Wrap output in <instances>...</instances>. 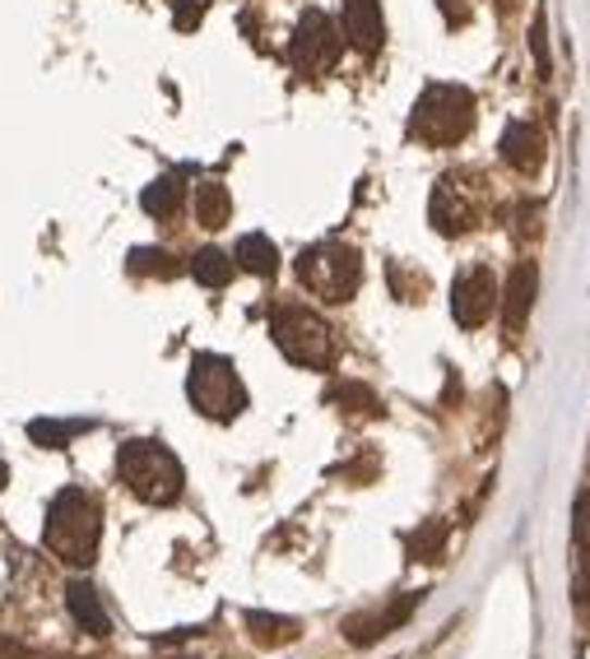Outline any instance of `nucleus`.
Listing matches in <instances>:
<instances>
[{"label":"nucleus","instance_id":"nucleus-5","mask_svg":"<svg viewBox=\"0 0 590 659\" xmlns=\"http://www.w3.org/2000/svg\"><path fill=\"white\" fill-rule=\"evenodd\" d=\"M298 284L321 302H349L362 284V256L349 241H317L298 256Z\"/></svg>","mask_w":590,"mask_h":659},{"label":"nucleus","instance_id":"nucleus-22","mask_svg":"<svg viewBox=\"0 0 590 659\" xmlns=\"http://www.w3.org/2000/svg\"><path fill=\"white\" fill-rule=\"evenodd\" d=\"M442 552H446V520H423V525L409 534V558L414 562H442Z\"/></svg>","mask_w":590,"mask_h":659},{"label":"nucleus","instance_id":"nucleus-3","mask_svg":"<svg viewBox=\"0 0 590 659\" xmlns=\"http://www.w3.org/2000/svg\"><path fill=\"white\" fill-rule=\"evenodd\" d=\"M475 130V94L460 84H428L409 112V140L428 149H451Z\"/></svg>","mask_w":590,"mask_h":659},{"label":"nucleus","instance_id":"nucleus-28","mask_svg":"<svg viewBox=\"0 0 590 659\" xmlns=\"http://www.w3.org/2000/svg\"><path fill=\"white\" fill-rule=\"evenodd\" d=\"M571 589H577V604H586V609H590V552H581L577 581H571Z\"/></svg>","mask_w":590,"mask_h":659},{"label":"nucleus","instance_id":"nucleus-23","mask_svg":"<svg viewBox=\"0 0 590 659\" xmlns=\"http://www.w3.org/2000/svg\"><path fill=\"white\" fill-rule=\"evenodd\" d=\"M94 423H61V419H38V423H28V442H38L47 450H57V446H71V437H79V432H89Z\"/></svg>","mask_w":590,"mask_h":659},{"label":"nucleus","instance_id":"nucleus-24","mask_svg":"<svg viewBox=\"0 0 590 659\" xmlns=\"http://www.w3.org/2000/svg\"><path fill=\"white\" fill-rule=\"evenodd\" d=\"M391 288H395V298H405V302H423V293H428V279L419 270H405L401 260H391Z\"/></svg>","mask_w":590,"mask_h":659},{"label":"nucleus","instance_id":"nucleus-7","mask_svg":"<svg viewBox=\"0 0 590 659\" xmlns=\"http://www.w3.org/2000/svg\"><path fill=\"white\" fill-rule=\"evenodd\" d=\"M489 210V186L479 182V172H442L428 200V219L442 237H465L483 223Z\"/></svg>","mask_w":590,"mask_h":659},{"label":"nucleus","instance_id":"nucleus-20","mask_svg":"<svg viewBox=\"0 0 590 659\" xmlns=\"http://www.w3.org/2000/svg\"><path fill=\"white\" fill-rule=\"evenodd\" d=\"M325 400H331L340 413H349V419H377L381 413V400L362 386V381H335V386L325 390Z\"/></svg>","mask_w":590,"mask_h":659},{"label":"nucleus","instance_id":"nucleus-8","mask_svg":"<svg viewBox=\"0 0 590 659\" xmlns=\"http://www.w3.org/2000/svg\"><path fill=\"white\" fill-rule=\"evenodd\" d=\"M340 47H344V33L331 14L303 10V20L288 38V61H293V71H303V75H325L340 61Z\"/></svg>","mask_w":590,"mask_h":659},{"label":"nucleus","instance_id":"nucleus-10","mask_svg":"<svg viewBox=\"0 0 590 659\" xmlns=\"http://www.w3.org/2000/svg\"><path fill=\"white\" fill-rule=\"evenodd\" d=\"M340 33L344 42L362 57H377L381 42H386V20H381V0H344L340 10Z\"/></svg>","mask_w":590,"mask_h":659},{"label":"nucleus","instance_id":"nucleus-12","mask_svg":"<svg viewBox=\"0 0 590 659\" xmlns=\"http://www.w3.org/2000/svg\"><path fill=\"white\" fill-rule=\"evenodd\" d=\"M502 163L516 167V172H534L544 163V130L540 126H530V121H512L507 130H502Z\"/></svg>","mask_w":590,"mask_h":659},{"label":"nucleus","instance_id":"nucleus-9","mask_svg":"<svg viewBox=\"0 0 590 659\" xmlns=\"http://www.w3.org/2000/svg\"><path fill=\"white\" fill-rule=\"evenodd\" d=\"M497 307V284H493V270L483 265H470L456 274V284H451V316H456L460 330H479L483 321L493 316Z\"/></svg>","mask_w":590,"mask_h":659},{"label":"nucleus","instance_id":"nucleus-11","mask_svg":"<svg viewBox=\"0 0 590 659\" xmlns=\"http://www.w3.org/2000/svg\"><path fill=\"white\" fill-rule=\"evenodd\" d=\"M414 609H419V595L391 599L386 609H377V613H354V618H344V641H354V646H372V641L391 636L395 627H405Z\"/></svg>","mask_w":590,"mask_h":659},{"label":"nucleus","instance_id":"nucleus-6","mask_svg":"<svg viewBox=\"0 0 590 659\" xmlns=\"http://www.w3.org/2000/svg\"><path fill=\"white\" fill-rule=\"evenodd\" d=\"M186 400L196 413L214 423H233L242 409H247V386L229 358L219 353H196L190 358V372H186Z\"/></svg>","mask_w":590,"mask_h":659},{"label":"nucleus","instance_id":"nucleus-19","mask_svg":"<svg viewBox=\"0 0 590 659\" xmlns=\"http://www.w3.org/2000/svg\"><path fill=\"white\" fill-rule=\"evenodd\" d=\"M233 256L219 251V247H200L196 256H190V279H196L200 288H229L233 284Z\"/></svg>","mask_w":590,"mask_h":659},{"label":"nucleus","instance_id":"nucleus-2","mask_svg":"<svg viewBox=\"0 0 590 659\" xmlns=\"http://www.w3.org/2000/svg\"><path fill=\"white\" fill-rule=\"evenodd\" d=\"M116 474H121V483H126L135 497L149 501V507H172V501L182 497V488H186L182 460L172 456L163 442H149V437L121 442V450H116Z\"/></svg>","mask_w":590,"mask_h":659},{"label":"nucleus","instance_id":"nucleus-29","mask_svg":"<svg viewBox=\"0 0 590 659\" xmlns=\"http://www.w3.org/2000/svg\"><path fill=\"white\" fill-rule=\"evenodd\" d=\"M442 14H446V24H470V5L465 0H438Z\"/></svg>","mask_w":590,"mask_h":659},{"label":"nucleus","instance_id":"nucleus-1","mask_svg":"<svg viewBox=\"0 0 590 659\" xmlns=\"http://www.w3.org/2000/svg\"><path fill=\"white\" fill-rule=\"evenodd\" d=\"M98 539H102V501L71 483L51 497L47 507V525H42V544L51 558L71 562V567H89L98 558Z\"/></svg>","mask_w":590,"mask_h":659},{"label":"nucleus","instance_id":"nucleus-31","mask_svg":"<svg viewBox=\"0 0 590 659\" xmlns=\"http://www.w3.org/2000/svg\"><path fill=\"white\" fill-rule=\"evenodd\" d=\"M5 483H10V464H0V493H5Z\"/></svg>","mask_w":590,"mask_h":659},{"label":"nucleus","instance_id":"nucleus-13","mask_svg":"<svg viewBox=\"0 0 590 659\" xmlns=\"http://www.w3.org/2000/svg\"><path fill=\"white\" fill-rule=\"evenodd\" d=\"M534 284H540V274H534L530 260H520V265L512 270L507 288H502V321H507V330L516 335L520 325H526L530 307H534Z\"/></svg>","mask_w":590,"mask_h":659},{"label":"nucleus","instance_id":"nucleus-25","mask_svg":"<svg viewBox=\"0 0 590 659\" xmlns=\"http://www.w3.org/2000/svg\"><path fill=\"white\" fill-rule=\"evenodd\" d=\"M205 10H210V0H177V5H172V24H177V33H196Z\"/></svg>","mask_w":590,"mask_h":659},{"label":"nucleus","instance_id":"nucleus-15","mask_svg":"<svg viewBox=\"0 0 590 659\" xmlns=\"http://www.w3.org/2000/svg\"><path fill=\"white\" fill-rule=\"evenodd\" d=\"M233 265L256 274V279H270V274L280 270V247H274L266 233H247L237 241V251H233Z\"/></svg>","mask_w":590,"mask_h":659},{"label":"nucleus","instance_id":"nucleus-26","mask_svg":"<svg viewBox=\"0 0 590 659\" xmlns=\"http://www.w3.org/2000/svg\"><path fill=\"white\" fill-rule=\"evenodd\" d=\"M571 539H577L581 552H590V493H581L577 507H571Z\"/></svg>","mask_w":590,"mask_h":659},{"label":"nucleus","instance_id":"nucleus-18","mask_svg":"<svg viewBox=\"0 0 590 659\" xmlns=\"http://www.w3.org/2000/svg\"><path fill=\"white\" fill-rule=\"evenodd\" d=\"M247 636L256 641V646H288V641H298V622L284 618V613H266V609H251L247 618Z\"/></svg>","mask_w":590,"mask_h":659},{"label":"nucleus","instance_id":"nucleus-14","mask_svg":"<svg viewBox=\"0 0 590 659\" xmlns=\"http://www.w3.org/2000/svg\"><path fill=\"white\" fill-rule=\"evenodd\" d=\"M65 609H71V618L89 636H108L112 632V618H108V609H102L98 589L89 581H71V585H65Z\"/></svg>","mask_w":590,"mask_h":659},{"label":"nucleus","instance_id":"nucleus-16","mask_svg":"<svg viewBox=\"0 0 590 659\" xmlns=\"http://www.w3.org/2000/svg\"><path fill=\"white\" fill-rule=\"evenodd\" d=\"M190 210H196V223H200V228L219 233L223 223L233 219V196H229V186H223V182H200V186H196V200H190Z\"/></svg>","mask_w":590,"mask_h":659},{"label":"nucleus","instance_id":"nucleus-17","mask_svg":"<svg viewBox=\"0 0 590 659\" xmlns=\"http://www.w3.org/2000/svg\"><path fill=\"white\" fill-rule=\"evenodd\" d=\"M182 196H186V182L177 177V172H163L159 182H149L140 190V210L149 219H172V214L182 210Z\"/></svg>","mask_w":590,"mask_h":659},{"label":"nucleus","instance_id":"nucleus-27","mask_svg":"<svg viewBox=\"0 0 590 659\" xmlns=\"http://www.w3.org/2000/svg\"><path fill=\"white\" fill-rule=\"evenodd\" d=\"M530 47H534V71H540V79L553 75V65H549V42H544V20H534L530 28Z\"/></svg>","mask_w":590,"mask_h":659},{"label":"nucleus","instance_id":"nucleus-30","mask_svg":"<svg viewBox=\"0 0 590 659\" xmlns=\"http://www.w3.org/2000/svg\"><path fill=\"white\" fill-rule=\"evenodd\" d=\"M0 659H33V650L20 646V641H10V636H0Z\"/></svg>","mask_w":590,"mask_h":659},{"label":"nucleus","instance_id":"nucleus-21","mask_svg":"<svg viewBox=\"0 0 590 659\" xmlns=\"http://www.w3.org/2000/svg\"><path fill=\"white\" fill-rule=\"evenodd\" d=\"M131 274H140V279H172L182 265H177V256L163 251V247H135L131 251Z\"/></svg>","mask_w":590,"mask_h":659},{"label":"nucleus","instance_id":"nucleus-4","mask_svg":"<svg viewBox=\"0 0 590 659\" xmlns=\"http://www.w3.org/2000/svg\"><path fill=\"white\" fill-rule=\"evenodd\" d=\"M270 339L280 344V353L293 368H307V372H331L335 358H340L335 325L325 316H317L311 307H274Z\"/></svg>","mask_w":590,"mask_h":659}]
</instances>
